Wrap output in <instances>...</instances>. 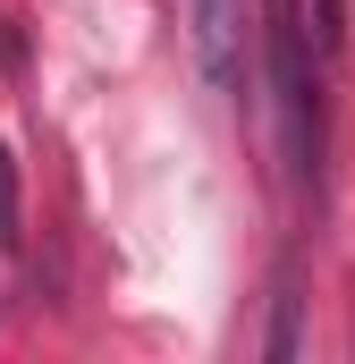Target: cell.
<instances>
[{
    "instance_id": "1",
    "label": "cell",
    "mask_w": 355,
    "mask_h": 364,
    "mask_svg": "<svg viewBox=\"0 0 355 364\" xmlns=\"http://www.w3.org/2000/svg\"><path fill=\"white\" fill-rule=\"evenodd\" d=\"M271 102H279V153H288V170L305 178L313 170V144H322V127H313V110H322V93H313V43L330 51V0L313 9V0H271Z\"/></svg>"
},
{
    "instance_id": "2",
    "label": "cell",
    "mask_w": 355,
    "mask_h": 364,
    "mask_svg": "<svg viewBox=\"0 0 355 364\" xmlns=\"http://www.w3.org/2000/svg\"><path fill=\"white\" fill-rule=\"evenodd\" d=\"M186 26H195V60L212 93L246 85V0H186Z\"/></svg>"
},
{
    "instance_id": "3",
    "label": "cell",
    "mask_w": 355,
    "mask_h": 364,
    "mask_svg": "<svg viewBox=\"0 0 355 364\" xmlns=\"http://www.w3.org/2000/svg\"><path fill=\"white\" fill-rule=\"evenodd\" d=\"M0 246H17V170L0 153Z\"/></svg>"
}]
</instances>
